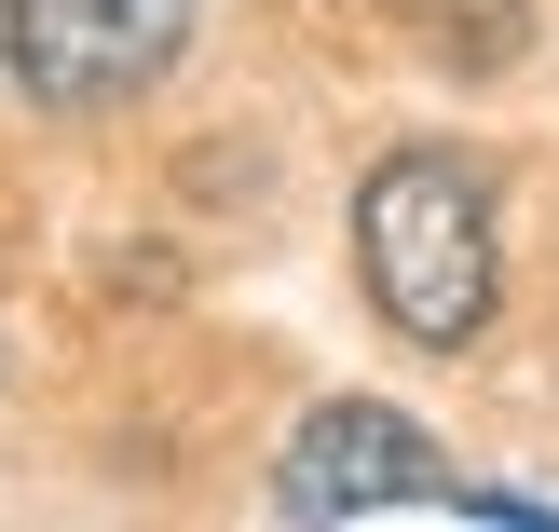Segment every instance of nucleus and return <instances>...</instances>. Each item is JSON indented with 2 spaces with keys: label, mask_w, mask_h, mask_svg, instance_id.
Listing matches in <instances>:
<instances>
[{
  "label": "nucleus",
  "mask_w": 559,
  "mask_h": 532,
  "mask_svg": "<svg viewBox=\"0 0 559 532\" xmlns=\"http://www.w3.org/2000/svg\"><path fill=\"white\" fill-rule=\"evenodd\" d=\"M355 273H369L382 328L424 355H464L506 300V218H491V178L464 151H382L369 191H355Z\"/></svg>",
  "instance_id": "obj_1"
},
{
  "label": "nucleus",
  "mask_w": 559,
  "mask_h": 532,
  "mask_svg": "<svg viewBox=\"0 0 559 532\" xmlns=\"http://www.w3.org/2000/svg\"><path fill=\"white\" fill-rule=\"evenodd\" d=\"M178 42H191V0H14V27H0V55H14V82L41 109L151 96L178 69Z\"/></svg>",
  "instance_id": "obj_3"
},
{
  "label": "nucleus",
  "mask_w": 559,
  "mask_h": 532,
  "mask_svg": "<svg viewBox=\"0 0 559 532\" xmlns=\"http://www.w3.org/2000/svg\"><path fill=\"white\" fill-rule=\"evenodd\" d=\"M273 519H546V506L464 492L424 424H396V410H369V397H328L314 424L273 451Z\"/></svg>",
  "instance_id": "obj_2"
}]
</instances>
